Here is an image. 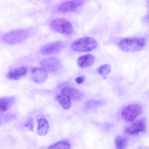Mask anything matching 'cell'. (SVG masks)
Returning <instances> with one entry per match:
<instances>
[{"instance_id":"obj_16","label":"cell","mask_w":149,"mask_h":149,"mask_svg":"<svg viewBox=\"0 0 149 149\" xmlns=\"http://www.w3.org/2000/svg\"><path fill=\"white\" fill-rule=\"evenodd\" d=\"M57 100L65 109H69L71 105V99L68 95L61 93L56 96Z\"/></svg>"},{"instance_id":"obj_7","label":"cell","mask_w":149,"mask_h":149,"mask_svg":"<svg viewBox=\"0 0 149 149\" xmlns=\"http://www.w3.org/2000/svg\"><path fill=\"white\" fill-rule=\"evenodd\" d=\"M40 64L41 68L50 73L56 72L61 66L59 60L55 57H50L43 59L40 61Z\"/></svg>"},{"instance_id":"obj_6","label":"cell","mask_w":149,"mask_h":149,"mask_svg":"<svg viewBox=\"0 0 149 149\" xmlns=\"http://www.w3.org/2000/svg\"><path fill=\"white\" fill-rule=\"evenodd\" d=\"M146 122L144 118L137 120L126 127L124 132L129 136H134L144 132L146 129Z\"/></svg>"},{"instance_id":"obj_17","label":"cell","mask_w":149,"mask_h":149,"mask_svg":"<svg viewBox=\"0 0 149 149\" xmlns=\"http://www.w3.org/2000/svg\"><path fill=\"white\" fill-rule=\"evenodd\" d=\"M70 144L66 141L62 140L57 142L49 146L48 149H70Z\"/></svg>"},{"instance_id":"obj_21","label":"cell","mask_w":149,"mask_h":149,"mask_svg":"<svg viewBox=\"0 0 149 149\" xmlns=\"http://www.w3.org/2000/svg\"><path fill=\"white\" fill-rule=\"evenodd\" d=\"M85 79V77L84 76H82L76 78L75 80L78 84H80L83 83Z\"/></svg>"},{"instance_id":"obj_15","label":"cell","mask_w":149,"mask_h":149,"mask_svg":"<svg viewBox=\"0 0 149 149\" xmlns=\"http://www.w3.org/2000/svg\"><path fill=\"white\" fill-rule=\"evenodd\" d=\"M16 101L14 96L4 97L0 99V110L5 111L9 109L13 105Z\"/></svg>"},{"instance_id":"obj_13","label":"cell","mask_w":149,"mask_h":149,"mask_svg":"<svg viewBox=\"0 0 149 149\" xmlns=\"http://www.w3.org/2000/svg\"><path fill=\"white\" fill-rule=\"evenodd\" d=\"M27 69L24 67L16 68L11 70L7 73V78L12 80H17L23 76L27 73Z\"/></svg>"},{"instance_id":"obj_3","label":"cell","mask_w":149,"mask_h":149,"mask_svg":"<svg viewBox=\"0 0 149 149\" xmlns=\"http://www.w3.org/2000/svg\"><path fill=\"white\" fill-rule=\"evenodd\" d=\"M50 25L51 28L55 31L65 35L70 34L73 31L71 24L63 18L54 19L51 21Z\"/></svg>"},{"instance_id":"obj_1","label":"cell","mask_w":149,"mask_h":149,"mask_svg":"<svg viewBox=\"0 0 149 149\" xmlns=\"http://www.w3.org/2000/svg\"><path fill=\"white\" fill-rule=\"evenodd\" d=\"M146 44L145 38L141 37L127 38L121 40L119 43L120 48L128 52H134L142 49Z\"/></svg>"},{"instance_id":"obj_19","label":"cell","mask_w":149,"mask_h":149,"mask_svg":"<svg viewBox=\"0 0 149 149\" xmlns=\"http://www.w3.org/2000/svg\"><path fill=\"white\" fill-rule=\"evenodd\" d=\"M111 67L108 64L101 65L97 69V72L99 74L106 77L111 70Z\"/></svg>"},{"instance_id":"obj_20","label":"cell","mask_w":149,"mask_h":149,"mask_svg":"<svg viewBox=\"0 0 149 149\" xmlns=\"http://www.w3.org/2000/svg\"><path fill=\"white\" fill-rule=\"evenodd\" d=\"M34 120L33 118L31 117L27 119L24 123L25 126L27 128L28 131L33 132V129Z\"/></svg>"},{"instance_id":"obj_10","label":"cell","mask_w":149,"mask_h":149,"mask_svg":"<svg viewBox=\"0 0 149 149\" xmlns=\"http://www.w3.org/2000/svg\"><path fill=\"white\" fill-rule=\"evenodd\" d=\"M38 123L37 132L40 136L46 135L49 129V125L45 116L40 114L36 117Z\"/></svg>"},{"instance_id":"obj_11","label":"cell","mask_w":149,"mask_h":149,"mask_svg":"<svg viewBox=\"0 0 149 149\" xmlns=\"http://www.w3.org/2000/svg\"><path fill=\"white\" fill-rule=\"evenodd\" d=\"M31 78L35 82L40 83L45 81L47 78V72L42 68L36 67L31 70Z\"/></svg>"},{"instance_id":"obj_2","label":"cell","mask_w":149,"mask_h":149,"mask_svg":"<svg viewBox=\"0 0 149 149\" xmlns=\"http://www.w3.org/2000/svg\"><path fill=\"white\" fill-rule=\"evenodd\" d=\"M97 46V42L93 38L85 37L74 41L72 44L71 47L75 52H86L95 49Z\"/></svg>"},{"instance_id":"obj_8","label":"cell","mask_w":149,"mask_h":149,"mask_svg":"<svg viewBox=\"0 0 149 149\" xmlns=\"http://www.w3.org/2000/svg\"><path fill=\"white\" fill-rule=\"evenodd\" d=\"M64 44L61 41H57L47 43L40 49L41 53L45 55L54 54L60 52L64 47Z\"/></svg>"},{"instance_id":"obj_5","label":"cell","mask_w":149,"mask_h":149,"mask_svg":"<svg viewBox=\"0 0 149 149\" xmlns=\"http://www.w3.org/2000/svg\"><path fill=\"white\" fill-rule=\"evenodd\" d=\"M27 36V31L24 29H19L9 31L3 36V39L6 43L15 44L25 39Z\"/></svg>"},{"instance_id":"obj_14","label":"cell","mask_w":149,"mask_h":149,"mask_svg":"<svg viewBox=\"0 0 149 149\" xmlns=\"http://www.w3.org/2000/svg\"><path fill=\"white\" fill-rule=\"evenodd\" d=\"M95 60V57L93 55L87 54L80 56L78 58L77 64L81 68H86L92 65Z\"/></svg>"},{"instance_id":"obj_12","label":"cell","mask_w":149,"mask_h":149,"mask_svg":"<svg viewBox=\"0 0 149 149\" xmlns=\"http://www.w3.org/2000/svg\"><path fill=\"white\" fill-rule=\"evenodd\" d=\"M61 93L69 96L73 100L77 101L81 99L83 97V94L77 89L69 86L62 88Z\"/></svg>"},{"instance_id":"obj_9","label":"cell","mask_w":149,"mask_h":149,"mask_svg":"<svg viewBox=\"0 0 149 149\" xmlns=\"http://www.w3.org/2000/svg\"><path fill=\"white\" fill-rule=\"evenodd\" d=\"M82 0H71L64 2L59 5L58 11L61 13H66L72 11L82 5Z\"/></svg>"},{"instance_id":"obj_4","label":"cell","mask_w":149,"mask_h":149,"mask_svg":"<svg viewBox=\"0 0 149 149\" xmlns=\"http://www.w3.org/2000/svg\"><path fill=\"white\" fill-rule=\"evenodd\" d=\"M142 112V108L140 105L132 104L124 108L122 111L121 115L125 121L130 122L134 121Z\"/></svg>"},{"instance_id":"obj_18","label":"cell","mask_w":149,"mask_h":149,"mask_svg":"<svg viewBox=\"0 0 149 149\" xmlns=\"http://www.w3.org/2000/svg\"><path fill=\"white\" fill-rule=\"evenodd\" d=\"M115 143L117 149H123L126 147L127 141L125 138L120 136H119L116 138Z\"/></svg>"}]
</instances>
